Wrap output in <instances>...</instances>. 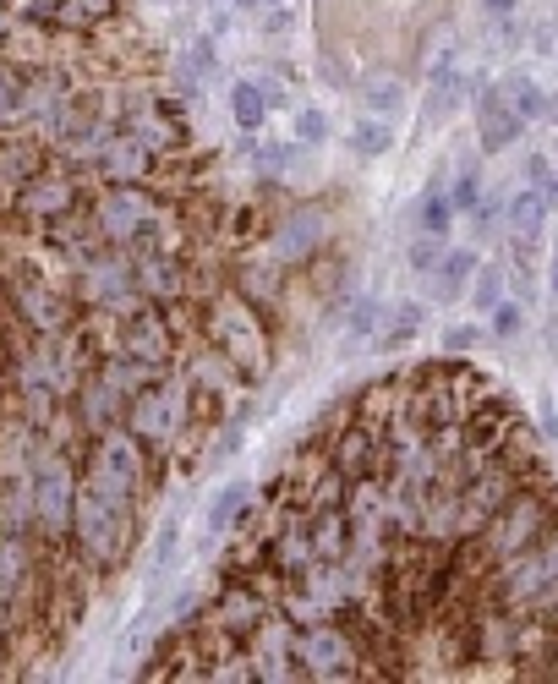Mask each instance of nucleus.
I'll list each match as a JSON object with an SVG mask.
<instances>
[{"instance_id": "obj_1", "label": "nucleus", "mask_w": 558, "mask_h": 684, "mask_svg": "<svg viewBox=\"0 0 558 684\" xmlns=\"http://www.w3.org/2000/svg\"><path fill=\"white\" fill-rule=\"evenodd\" d=\"M520 115H515V104H509L498 88H482L476 94V137H482V148L487 154H498V148H509L520 137Z\"/></svg>"}, {"instance_id": "obj_2", "label": "nucleus", "mask_w": 558, "mask_h": 684, "mask_svg": "<svg viewBox=\"0 0 558 684\" xmlns=\"http://www.w3.org/2000/svg\"><path fill=\"white\" fill-rule=\"evenodd\" d=\"M296 657L307 663V674H329V679H340V674H356V652L345 646V635L340 630H307L296 641Z\"/></svg>"}, {"instance_id": "obj_3", "label": "nucleus", "mask_w": 558, "mask_h": 684, "mask_svg": "<svg viewBox=\"0 0 558 684\" xmlns=\"http://www.w3.org/2000/svg\"><path fill=\"white\" fill-rule=\"evenodd\" d=\"M214 334L225 340V351H236V345H241V351H247L241 362H247V367L263 362V340H258V329H252V318H247V307H241V301H236V307L225 301V307L214 312Z\"/></svg>"}, {"instance_id": "obj_4", "label": "nucleus", "mask_w": 558, "mask_h": 684, "mask_svg": "<svg viewBox=\"0 0 558 684\" xmlns=\"http://www.w3.org/2000/svg\"><path fill=\"white\" fill-rule=\"evenodd\" d=\"M99 477L115 482V488H143V460H137V444L132 438H104L99 449Z\"/></svg>"}, {"instance_id": "obj_5", "label": "nucleus", "mask_w": 558, "mask_h": 684, "mask_svg": "<svg viewBox=\"0 0 558 684\" xmlns=\"http://www.w3.org/2000/svg\"><path fill=\"white\" fill-rule=\"evenodd\" d=\"M542 225H548V192H537V187L520 192L515 203H509V236L531 252L542 241Z\"/></svg>"}, {"instance_id": "obj_6", "label": "nucleus", "mask_w": 558, "mask_h": 684, "mask_svg": "<svg viewBox=\"0 0 558 684\" xmlns=\"http://www.w3.org/2000/svg\"><path fill=\"white\" fill-rule=\"evenodd\" d=\"M471 269H476V252L471 247H455V252H444V258L433 263V301H460L465 296V280H471Z\"/></svg>"}, {"instance_id": "obj_7", "label": "nucleus", "mask_w": 558, "mask_h": 684, "mask_svg": "<svg viewBox=\"0 0 558 684\" xmlns=\"http://www.w3.org/2000/svg\"><path fill=\"white\" fill-rule=\"evenodd\" d=\"M126 356H132V362H165V356H170V334H165V323H159L154 312L132 323V334H126Z\"/></svg>"}, {"instance_id": "obj_8", "label": "nucleus", "mask_w": 558, "mask_h": 684, "mask_svg": "<svg viewBox=\"0 0 558 684\" xmlns=\"http://www.w3.org/2000/svg\"><path fill=\"white\" fill-rule=\"evenodd\" d=\"M247 482H230V488L214 493V504H208V537H225L230 526H236L241 515H247Z\"/></svg>"}, {"instance_id": "obj_9", "label": "nucleus", "mask_w": 558, "mask_h": 684, "mask_svg": "<svg viewBox=\"0 0 558 684\" xmlns=\"http://www.w3.org/2000/svg\"><path fill=\"white\" fill-rule=\"evenodd\" d=\"M230 115H236L241 126H263V115H269V94H263V83L258 77H241L236 88H230Z\"/></svg>"}, {"instance_id": "obj_10", "label": "nucleus", "mask_w": 558, "mask_h": 684, "mask_svg": "<svg viewBox=\"0 0 558 684\" xmlns=\"http://www.w3.org/2000/svg\"><path fill=\"white\" fill-rule=\"evenodd\" d=\"M416 225H422V236H444L449 225H455V208H449L444 192H427L422 208H416Z\"/></svg>"}, {"instance_id": "obj_11", "label": "nucleus", "mask_w": 558, "mask_h": 684, "mask_svg": "<svg viewBox=\"0 0 558 684\" xmlns=\"http://www.w3.org/2000/svg\"><path fill=\"white\" fill-rule=\"evenodd\" d=\"M509 104H515L520 121H537V115H548V110H553V104H548V88L531 83V77H515V99H509Z\"/></svg>"}, {"instance_id": "obj_12", "label": "nucleus", "mask_w": 558, "mask_h": 684, "mask_svg": "<svg viewBox=\"0 0 558 684\" xmlns=\"http://www.w3.org/2000/svg\"><path fill=\"white\" fill-rule=\"evenodd\" d=\"M351 148L356 154H367V159H378V154H389L394 148V132H389V121H362L351 132Z\"/></svg>"}, {"instance_id": "obj_13", "label": "nucleus", "mask_w": 558, "mask_h": 684, "mask_svg": "<svg viewBox=\"0 0 558 684\" xmlns=\"http://www.w3.org/2000/svg\"><path fill=\"white\" fill-rule=\"evenodd\" d=\"M498 296H504V269H498V263H482V269H476V291H471L476 312H487Z\"/></svg>"}, {"instance_id": "obj_14", "label": "nucleus", "mask_w": 558, "mask_h": 684, "mask_svg": "<svg viewBox=\"0 0 558 684\" xmlns=\"http://www.w3.org/2000/svg\"><path fill=\"white\" fill-rule=\"evenodd\" d=\"M422 312H427L422 301H411V307H400V318H394V329L383 334V351H400V345L411 340L416 329H422Z\"/></svg>"}, {"instance_id": "obj_15", "label": "nucleus", "mask_w": 558, "mask_h": 684, "mask_svg": "<svg viewBox=\"0 0 558 684\" xmlns=\"http://www.w3.org/2000/svg\"><path fill=\"white\" fill-rule=\"evenodd\" d=\"M487 312H493V323H487L493 334H515V329H520V307H515V301H504V296H498Z\"/></svg>"}, {"instance_id": "obj_16", "label": "nucleus", "mask_w": 558, "mask_h": 684, "mask_svg": "<svg viewBox=\"0 0 558 684\" xmlns=\"http://www.w3.org/2000/svg\"><path fill=\"white\" fill-rule=\"evenodd\" d=\"M296 132H301V143H323V137H329V115H323V110H301Z\"/></svg>"}, {"instance_id": "obj_17", "label": "nucleus", "mask_w": 558, "mask_h": 684, "mask_svg": "<svg viewBox=\"0 0 558 684\" xmlns=\"http://www.w3.org/2000/svg\"><path fill=\"white\" fill-rule=\"evenodd\" d=\"M476 340H482V329H471V323H460V329H449V334H444V351H449V356H455V351L465 356Z\"/></svg>"}, {"instance_id": "obj_18", "label": "nucleus", "mask_w": 558, "mask_h": 684, "mask_svg": "<svg viewBox=\"0 0 558 684\" xmlns=\"http://www.w3.org/2000/svg\"><path fill=\"white\" fill-rule=\"evenodd\" d=\"M438 263V236H427V241H411V269H433Z\"/></svg>"}, {"instance_id": "obj_19", "label": "nucleus", "mask_w": 558, "mask_h": 684, "mask_svg": "<svg viewBox=\"0 0 558 684\" xmlns=\"http://www.w3.org/2000/svg\"><path fill=\"white\" fill-rule=\"evenodd\" d=\"M367 104H372V110H383V115H389L394 104H400V83H378V88L367 94Z\"/></svg>"}, {"instance_id": "obj_20", "label": "nucleus", "mask_w": 558, "mask_h": 684, "mask_svg": "<svg viewBox=\"0 0 558 684\" xmlns=\"http://www.w3.org/2000/svg\"><path fill=\"white\" fill-rule=\"evenodd\" d=\"M372 329H378V301H362L351 318V334H372Z\"/></svg>"}, {"instance_id": "obj_21", "label": "nucleus", "mask_w": 558, "mask_h": 684, "mask_svg": "<svg viewBox=\"0 0 558 684\" xmlns=\"http://www.w3.org/2000/svg\"><path fill=\"white\" fill-rule=\"evenodd\" d=\"M482 11H487V17H509V11H515V0H482Z\"/></svg>"}]
</instances>
